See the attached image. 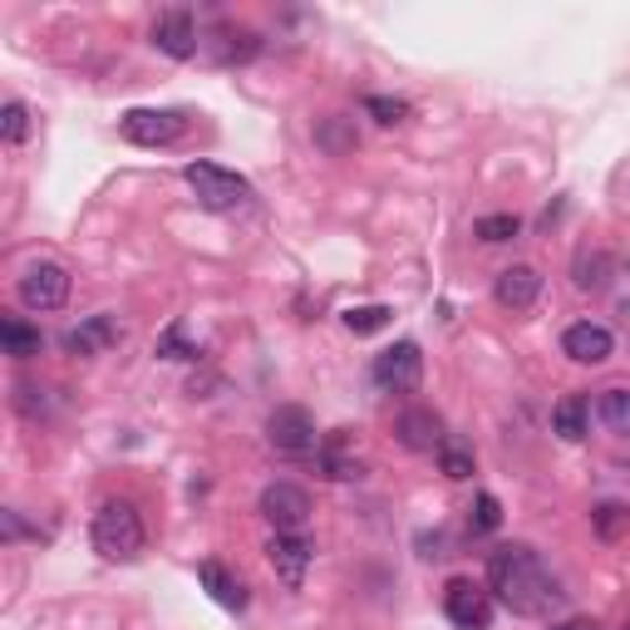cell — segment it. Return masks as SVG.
<instances>
[{"label":"cell","mask_w":630,"mask_h":630,"mask_svg":"<svg viewBox=\"0 0 630 630\" xmlns=\"http://www.w3.org/2000/svg\"><path fill=\"white\" fill-rule=\"evenodd\" d=\"M394 320L390 306H355V311H345V326L355 330V335H374V330H384Z\"/></svg>","instance_id":"24"},{"label":"cell","mask_w":630,"mask_h":630,"mask_svg":"<svg viewBox=\"0 0 630 630\" xmlns=\"http://www.w3.org/2000/svg\"><path fill=\"white\" fill-rule=\"evenodd\" d=\"M488 586L497 591V601L507 606L513 616H551L561 601H567V591H561V581L547 571V561L537 557L533 547H497L488 557Z\"/></svg>","instance_id":"1"},{"label":"cell","mask_w":630,"mask_h":630,"mask_svg":"<svg viewBox=\"0 0 630 630\" xmlns=\"http://www.w3.org/2000/svg\"><path fill=\"white\" fill-rule=\"evenodd\" d=\"M118 340V326L109 316H90L84 326H74L70 335H64V350L70 355H99V350H109Z\"/></svg>","instance_id":"15"},{"label":"cell","mask_w":630,"mask_h":630,"mask_svg":"<svg viewBox=\"0 0 630 630\" xmlns=\"http://www.w3.org/2000/svg\"><path fill=\"white\" fill-rule=\"evenodd\" d=\"M311 541H306L301 533H276L267 541V561H271V571L281 577V586H291V591H301V581H306V571H311Z\"/></svg>","instance_id":"10"},{"label":"cell","mask_w":630,"mask_h":630,"mask_svg":"<svg viewBox=\"0 0 630 630\" xmlns=\"http://www.w3.org/2000/svg\"><path fill=\"white\" fill-rule=\"evenodd\" d=\"M547 630H596L591 621H581V616H577V621H557V626H547Z\"/></svg>","instance_id":"31"},{"label":"cell","mask_w":630,"mask_h":630,"mask_svg":"<svg viewBox=\"0 0 630 630\" xmlns=\"http://www.w3.org/2000/svg\"><path fill=\"white\" fill-rule=\"evenodd\" d=\"M561 350L577 364H606L616 340H611V330L596 326V320H577V326H567V335H561Z\"/></svg>","instance_id":"12"},{"label":"cell","mask_w":630,"mask_h":630,"mask_svg":"<svg viewBox=\"0 0 630 630\" xmlns=\"http://www.w3.org/2000/svg\"><path fill=\"white\" fill-rule=\"evenodd\" d=\"M444 616L458 630H488L493 626V601H488V591H483L478 581L458 577V581L444 586Z\"/></svg>","instance_id":"6"},{"label":"cell","mask_w":630,"mask_h":630,"mask_svg":"<svg viewBox=\"0 0 630 630\" xmlns=\"http://www.w3.org/2000/svg\"><path fill=\"white\" fill-rule=\"evenodd\" d=\"M473 533H497V523H503V507H497L493 493H478V503H473Z\"/></svg>","instance_id":"27"},{"label":"cell","mask_w":630,"mask_h":630,"mask_svg":"<svg viewBox=\"0 0 630 630\" xmlns=\"http://www.w3.org/2000/svg\"><path fill=\"white\" fill-rule=\"evenodd\" d=\"M316 463L326 478H360V458H345V453H340V438H330V444L316 453Z\"/></svg>","instance_id":"23"},{"label":"cell","mask_w":630,"mask_h":630,"mask_svg":"<svg viewBox=\"0 0 630 630\" xmlns=\"http://www.w3.org/2000/svg\"><path fill=\"white\" fill-rule=\"evenodd\" d=\"M20 301L30 311H60L70 301V271L54 267V261H35V267L20 276Z\"/></svg>","instance_id":"8"},{"label":"cell","mask_w":630,"mask_h":630,"mask_svg":"<svg viewBox=\"0 0 630 630\" xmlns=\"http://www.w3.org/2000/svg\"><path fill=\"white\" fill-rule=\"evenodd\" d=\"M183 178L207 213H241V207H251V183L231 168H217V163H187Z\"/></svg>","instance_id":"3"},{"label":"cell","mask_w":630,"mask_h":630,"mask_svg":"<svg viewBox=\"0 0 630 630\" xmlns=\"http://www.w3.org/2000/svg\"><path fill=\"white\" fill-rule=\"evenodd\" d=\"M591 527H596V537L601 541H621L630 533V507L626 503H601L591 513Z\"/></svg>","instance_id":"20"},{"label":"cell","mask_w":630,"mask_h":630,"mask_svg":"<svg viewBox=\"0 0 630 630\" xmlns=\"http://www.w3.org/2000/svg\"><path fill=\"white\" fill-rule=\"evenodd\" d=\"M25 134H30V109L20 104V99H10V104L0 109V138H6V143H20Z\"/></svg>","instance_id":"26"},{"label":"cell","mask_w":630,"mask_h":630,"mask_svg":"<svg viewBox=\"0 0 630 630\" xmlns=\"http://www.w3.org/2000/svg\"><path fill=\"white\" fill-rule=\"evenodd\" d=\"M551 428H557L567 444H581L586 438V400L581 394H567V400L551 409Z\"/></svg>","instance_id":"18"},{"label":"cell","mask_w":630,"mask_h":630,"mask_svg":"<svg viewBox=\"0 0 630 630\" xmlns=\"http://www.w3.org/2000/svg\"><path fill=\"white\" fill-rule=\"evenodd\" d=\"M257 54V40L251 35H223V45H217V60L231 64V60H251Z\"/></svg>","instance_id":"30"},{"label":"cell","mask_w":630,"mask_h":630,"mask_svg":"<svg viewBox=\"0 0 630 630\" xmlns=\"http://www.w3.org/2000/svg\"><path fill=\"white\" fill-rule=\"evenodd\" d=\"M118 134L138 143V148H168V143L187 134V114L183 109H128L118 118Z\"/></svg>","instance_id":"4"},{"label":"cell","mask_w":630,"mask_h":630,"mask_svg":"<svg viewBox=\"0 0 630 630\" xmlns=\"http://www.w3.org/2000/svg\"><path fill=\"white\" fill-rule=\"evenodd\" d=\"M267 438H271V448H281V453H311L316 448V419L306 414L301 404H281L276 414L267 419Z\"/></svg>","instance_id":"9"},{"label":"cell","mask_w":630,"mask_h":630,"mask_svg":"<svg viewBox=\"0 0 630 630\" xmlns=\"http://www.w3.org/2000/svg\"><path fill=\"white\" fill-rule=\"evenodd\" d=\"M394 434H400V444L404 448H414V453H438L444 448V419L434 414V409H404L400 419H394Z\"/></svg>","instance_id":"11"},{"label":"cell","mask_w":630,"mask_h":630,"mask_svg":"<svg viewBox=\"0 0 630 630\" xmlns=\"http://www.w3.org/2000/svg\"><path fill=\"white\" fill-rule=\"evenodd\" d=\"M517 231H523V223H517L513 213H493V217H478L473 237H483V241H513Z\"/></svg>","instance_id":"25"},{"label":"cell","mask_w":630,"mask_h":630,"mask_svg":"<svg viewBox=\"0 0 630 630\" xmlns=\"http://www.w3.org/2000/svg\"><path fill=\"white\" fill-rule=\"evenodd\" d=\"M596 414H601V424L611 428V434L630 438V390H606L601 404H596Z\"/></svg>","instance_id":"19"},{"label":"cell","mask_w":630,"mask_h":630,"mask_svg":"<svg viewBox=\"0 0 630 630\" xmlns=\"http://www.w3.org/2000/svg\"><path fill=\"white\" fill-rule=\"evenodd\" d=\"M364 109H370L380 124H400V118L409 114L404 99H390V94H370V99H364Z\"/></svg>","instance_id":"29"},{"label":"cell","mask_w":630,"mask_h":630,"mask_svg":"<svg viewBox=\"0 0 630 630\" xmlns=\"http://www.w3.org/2000/svg\"><path fill=\"white\" fill-rule=\"evenodd\" d=\"M493 296H497V306H507V311H527V306L541 296V276L533 267H507L497 276Z\"/></svg>","instance_id":"14"},{"label":"cell","mask_w":630,"mask_h":630,"mask_svg":"<svg viewBox=\"0 0 630 630\" xmlns=\"http://www.w3.org/2000/svg\"><path fill=\"white\" fill-rule=\"evenodd\" d=\"M197 581H203L207 591H213V601L227 606V611H241V606H247V591H241V581L231 577L223 561H203V567H197Z\"/></svg>","instance_id":"16"},{"label":"cell","mask_w":630,"mask_h":630,"mask_svg":"<svg viewBox=\"0 0 630 630\" xmlns=\"http://www.w3.org/2000/svg\"><path fill=\"white\" fill-rule=\"evenodd\" d=\"M438 468H444L453 483H458V478H473V448L458 444V438H444V448H438Z\"/></svg>","instance_id":"22"},{"label":"cell","mask_w":630,"mask_h":630,"mask_svg":"<svg viewBox=\"0 0 630 630\" xmlns=\"http://www.w3.org/2000/svg\"><path fill=\"white\" fill-rule=\"evenodd\" d=\"M261 517L276 533H301V523L311 517V493L301 483H267L261 488Z\"/></svg>","instance_id":"5"},{"label":"cell","mask_w":630,"mask_h":630,"mask_svg":"<svg viewBox=\"0 0 630 630\" xmlns=\"http://www.w3.org/2000/svg\"><path fill=\"white\" fill-rule=\"evenodd\" d=\"M153 45L163 54H173V60H193L197 54V25L187 10H163L158 20H153Z\"/></svg>","instance_id":"13"},{"label":"cell","mask_w":630,"mask_h":630,"mask_svg":"<svg viewBox=\"0 0 630 630\" xmlns=\"http://www.w3.org/2000/svg\"><path fill=\"white\" fill-rule=\"evenodd\" d=\"M0 340H6V355H16V360L40 355V330L25 326L20 316H6V320H0Z\"/></svg>","instance_id":"17"},{"label":"cell","mask_w":630,"mask_h":630,"mask_svg":"<svg viewBox=\"0 0 630 630\" xmlns=\"http://www.w3.org/2000/svg\"><path fill=\"white\" fill-rule=\"evenodd\" d=\"M626 630H630V626H626Z\"/></svg>","instance_id":"32"},{"label":"cell","mask_w":630,"mask_h":630,"mask_svg":"<svg viewBox=\"0 0 630 630\" xmlns=\"http://www.w3.org/2000/svg\"><path fill=\"white\" fill-rule=\"evenodd\" d=\"M419 380H424V355H419L414 340H400V345H390L374 360V384L380 390L409 394V390H419Z\"/></svg>","instance_id":"7"},{"label":"cell","mask_w":630,"mask_h":630,"mask_svg":"<svg viewBox=\"0 0 630 630\" xmlns=\"http://www.w3.org/2000/svg\"><path fill=\"white\" fill-rule=\"evenodd\" d=\"M90 537H94V551L99 557H109V561H134L138 551H143V523H138V513H134V503H104L94 513V527H90Z\"/></svg>","instance_id":"2"},{"label":"cell","mask_w":630,"mask_h":630,"mask_svg":"<svg viewBox=\"0 0 630 630\" xmlns=\"http://www.w3.org/2000/svg\"><path fill=\"white\" fill-rule=\"evenodd\" d=\"M158 355H163V360H197V345H187L183 326H168V330L158 335Z\"/></svg>","instance_id":"28"},{"label":"cell","mask_w":630,"mask_h":630,"mask_svg":"<svg viewBox=\"0 0 630 630\" xmlns=\"http://www.w3.org/2000/svg\"><path fill=\"white\" fill-rule=\"evenodd\" d=\"M606 281H611V261H606V251H596V257L591 251H581L577 257V286L581 291H601Z\"/></svg>","instance_id":"21"}]
</instances>
